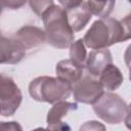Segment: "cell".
Segmentation results:
<instances>
[{
    "instance_id": "1",
    "label": "cell",
    "mask_w": 131,
    "mask_h": 131,
    "mask_svg": "<svg viewBox=\"0 0 131 131\" xmlns=\"http://www.w3.org/2000/svg\"><path fill=\"white\" fill-rule=\"evenodd\" d=\"M119 21L108 18L106 21L104 20H96L92 28L85 35V42L89 47L92 48H101L107 45L113 44L114 42H120L121 39L113 34L112 32Z\"/></svg>"
},
{
    "instance_id": "2",
    "label": "cell",
    "mask_w": 131,
    "mask_h": 131,
    "mask_svg": "<svg viewBox=\"0 0 131 131\" xmlns=\"http://www.w3.org/2000/svg\"><path fill=\"white\" fill-rule=\"evenodd\" d=\"M62 5L66 13L67 20L70 28L74 31H79L85 27L87 21L91 18V12L89 11L87 2H73V1H59Z\"/></svg>"
},
{
    "instance_id": "3",
    "label": "cell",
    "mask_w": 131,
    "mask_h": 131,
    "mask_svg": "<svg viewBox=\"0 0 131 131\" xmlns=\"http://www.w3.org/2000/svg\"><path fill=\"white\" fill-rule=\"evenodd\" d=\"M74 93L77 100L85 103H92L100 97V94L102 93V88L97 81L85 77L83 80L80 81L79 84L76 85Z\"/></svg>"
},
{
    "instance_id": "4",
    "label": "cell",
    "mask_w": 131,
    "mask_h": 131,
    "mask_svg": "<svg viewBox=\"0 0 131 131\" xmlns=\"http://www.w3.org/2000/svg\"><path fill=\"white\" fill-rule=\"evenodd\" d=\"M23 47L20 43L0 37V63L17 62L23 57Z\"/></svg>"
},
{
    "instance_id": "5",
    "label": "cell",
    "mask_w": 131,
    "mask_h": 131,
    "mask_svg": "<svg viewBox=\"0 0 131 131\" xmlns=\"http://www.w3.org/2000/svg\"><path fill=\"white\" fill-rule=\"evenodd\" d=\"M83 73V67L71 60H62L56 66V74L60 80L71 84L76 83Z\"/></svg>"
},
{
    "instance_id": "6",
    "label": "cell",
    "mask_w": 131,
    "mask_h": 131,
    "mask_svg": "<svg viewBox=\"0 0 131 131\" xmlns=\"http://www.w3.org/2000/svg\"><path fill=\"white\" fill-rule=\"evenodd\" d=\"M112 62L111 54L108 50L92 51L89 53L87 67L92 75H99V73L107 67V63Z\"/></svg>"
},
{
    "instance_id": "7",
    "label": "cell",
    "mask_w": 131,
    "mask_h": 131,
    "mask_svg": "<svg viewBox=\"0 0 131 131\" xmlns=\"http://www.w3.org/2000/svg\"><path fill=\"white\" fill-rule=\"evenodd\" d=\"M100 81L105 88L113 90L117 88L122 82L121 73L116 67H114L113 64H110L103 70Z\"/></svg>"
},
{
    "instance_id": "8",
    "label": "cell",
    "mask_w": 131,
    "mask_h": 131,
    "mask_svg": "<svg viewBox=\"0 0 131 131\" xmlns=\"http://www.w3.org/2000/svg\"><path fill=\"white\" fill-rule=\"evenodd\" d=\"M76 107H77V105L75 103H69V102H62V103H58V104L54 105V107L48 113V118H47L48 125H53V124L59 123V119L61 117L67 115V113L70 110H73Z\"/></svg>"
},
{
    "instance_id": "9",
    "label": "cell",
    "mask_w": 131,
    "mask_h": 131,
    "mask_svg": "<svg viewBox=\"0 0 131 131\" xmlns=\"http://www.w3.org/2000/svg\"><path fill=\"white\" fill-rule=\"evenodd\" d=\"M114 2H93V1H90V2H87V5H88V8H89V11L91 12V14H96L98 16H101V17H105L110 11L112 10V8H107L108 5H112Z\"/></svg>"
},
{
    "instance_id": "10",
    "label": "cell",
    "mask_w": 131,
    "mask_h": 131,
    "mask_svg": "<svg viewBox=\"0 0 131 131\" xmlns=\"http://www.w3.org/2000/svg\"><path fill=\"white\" fill-rule=\"evenodd\" d=\"M82 41L83 40L80 39V40H78V42L73 44L72 49H71V57H72L73 61H75L76 63L83 67V61L85 59V50H84Z\"/></svg>"
},
{
    "instance_id": "11",
    "label": "cell",
    "mask_w": 131,
    "mask_h": 131,
    "mask_svg": "<svg viewBox=\"0 0 131 131\" xmlns=\"http://www.w3.org/2000/svg\"><path fill=\"white\" fill-rule=\"evenodd\" d=\"M47 131H71V129L66 123L59 122L53 125H49V128Z\"/></svg>"
},
{
    "instance_id": "12",
    "label": "cell",
    "mask_w": 131,
    "mask_h": 131,
    "mask_svg": "<svg viewBox=\"0 0 131 131\" xmlns=\"http://www.w3.org/2000/svg\"><path fill=\"white\" fill-rule=\"evenodd\" d=\"M34 131H47V130H45V129H36V130H34Z\"/></svg>"
},
{
    "instance_id": "13",
    "label": "cell",
    "mask_w": 131,
    "mask_h": 131,
    "mask_svg": "<svg viewBox=\"0 0 131 131\" xmlns=\"http://www.w3.org/2000/svg\"><path fill=\"white\" fill-rule=\"evenodd\" d=\"M1 112H2V110H1V105H0V113H1Z\"/></svg>"
}]
</instances>
